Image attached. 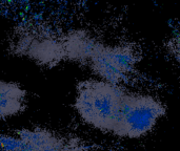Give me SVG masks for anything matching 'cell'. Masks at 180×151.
<instances>
[{
    "label": "cell",
    "mask_w": 180,
    "mask_h": 151,
    "mask_svg": "<svg viewBox=\"0 0 180 151\" xmlns=\"http://www.w3.org/2000/svg\"><path fill=\"white\" fill-rule=\"evenodd\" d=\"M125 93L120 85L101 79L84 80L76 87L74 107L85 124L113 133Z\"/></svg>",
    "instance_id": "6da1fadb"
},
{
    "label": "cell",
    "mask_w": 180,
    "mask_h": 151,
    "mask_svg": "<svg viewBox=\"0 0 180 151\" xmlns=\"http://www.w3.org/2000/svg\"><path fill=\"white\" fill-rule=\"evenodd\" d=\"M165 112V105L155 97L127 91L113 133L127 139L142 138L155 128Z\"/></svg>",
    "instance_id": "7a4b0ae2"
},
{
    "label": "cell",
    "mask_w": 180,
    "mask_h": 151,
    "mask_svg": "<svg viewBox=\"0 0 180 151\" xmlns=\"http://www.w3.org/2000/svg\"><path fill=\"white\" fill-rule=\"evenodd\" d=\"M140 61V49L135 43L108 45L101 42L87 65L101 80L122 86L135 76Z\"/></svg>",
    "instance_id": "3957f363"
},
{
    "label": "cell",
    "mask_w": 180,
    "mask_h": 151,
    "mask_svg": "<svg viewBox=\"0 0 180 151\" xmlns=\"http://www.w3.org/2000/svg\"><path fill=\"white\" fill-rule=\"evenodd\" d=\"M11 51L16 56H25L39 65L54 67L64 59L62 35L41 24L19 27L14 34Z\"/></svg>",
    "instance_id": "277c9868"
},
{
    "label": "cell",
    "mask_w": 180,
    "mask_h": 151,
    "mask_svg": "<svg viewBox=\"0 0 180 151\" xmlns=\"http://www.w3.org/2000/svg\"><path fill=\"white\" fill-rule=\"evenodd\" d=\"M19 139V151H82L78 142L42 128L21 130Z\"/></svg>",
    "instance_id": "5b68a950"
},
{
    "label": "cell",
    "mask_w": 180,
    "mask_h": 151,
    "mask_svg": "<svg viewBox=\"0 0 180 151\" xmlns=\"http://www.w3.org/2000/svg\"><path fill=\"white\" fill-rule=\"evenodd\" d=\"M100 43L101 41L97 40L86 30H71L62 35L64 59L87 65Z\"/></svg>",
    "instance_id": "8992f818"
},
{
    "label": "cell",
    "mask_w": 180,
    "mask_h": 151,
    "mask_svg": "<svg viewBox=\"0 0 180 151\" xmlns=\"http://www.w3.org/2000/svg\"><path fill=\"white\" fill-rule=\"evenodd\" d=\"M27 91L15 82L0 80V119L18 114L25 108Z\"/></svg>",
    "instance_id": "52a82bcc"
},
{
    "label": "cell",
    "mask_w": 180,
    "mask_h": 151,
    "mask_svg": "<svg viewBox=\"0 0 180 151\" xmlns=\"http://www.w3.org/2000/svg\"><path fill=\"white\" fill-rule=\"evenodd\" d=\"M164 46L170 56L180 65V23L175 27L170 38L165 41Z\"/></svg>",
    "instance_id": "ba28073f"
},
{
    "label": "cell",
    "mask_w": 180,
    "mask_h": 151,
    "mask_svg": "<svg viewBox=\"0 0 180 151\" xmlns=\"http://www.w3.org/2000/svg\"><path fill=\"white\" fill-rule=\"evenodd\" d=\"M0 144H1V141H0Z\"/></svg>",
    "instance_id": "9c48e42d"
}]
</instances>
